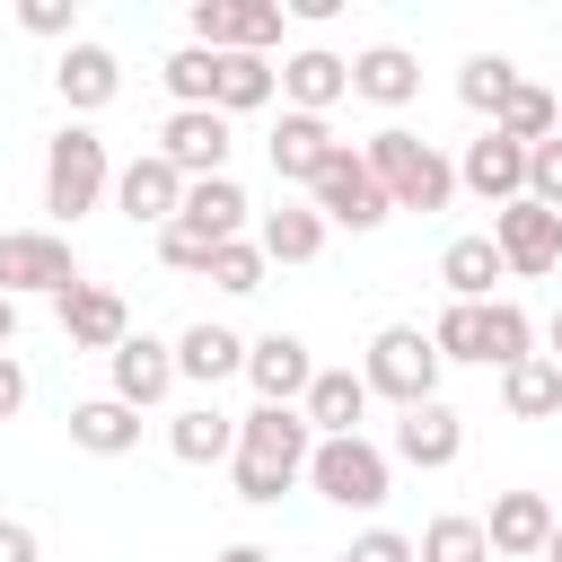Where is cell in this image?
<instances>
[{
  "mask_svg": "<svg viewBox=\"0 0 562 562\" xmlns=\"http://www.w3.org/2000/svg\"><path fill=\"white\" fill-rule=\"evenodd\" d=\"M307 448H316V430L299 422V404H255V413H237V457H228L237 501L272 509V501L307 474Z\"/></svg>",
  "mask_w": 562,
  "mask_h": 562,
  "instance_id": "obj_1",
  "label": "cell"
},
{
  "mask_svg": "<svg viewBox=\"0 0 562 562\" xmlns=\"http://www.w3.org/2000/svg\"><path fill=\"white\" fill-rule=\"evenodd\" d=\"M360 158H369V176H378L386 211H448V202H457V167H448L422 132H404V123L369 132V140H360Z\"/></svg>",
  "mask_w": 562,
  "mask_h": 562,
  "instance_id": "obj_2",
  "label": "cell"
},
{
  "mask_svg": "<svg viewBox=\"0 0 562 562\" xmlns=\"http://www.w3.org/2000/svg\"><path fill=\"white\" fill-rule=\"evenodd\" d=\"M105 193H114V158H105V140H97L88 123H61V132L44 140V211L70 228V220H88Z\"/></svg>",
  "mask_w": 562,
  "mask_h": 562,
  "instance_id": "obj_3",
  "label": "cell"
},
{
  "mask_svg": "<svg viewBox=\"0 0 562 562\" xmlns=\"http://www.w3.org/2000/svg\"><path fill=\"white\" fill-rule=\"evenodd\" d=\"M360 386H369V404L386 395L395 413L430 404V395H439V351H430V334H422V325H378L369 351H360Z\"/></svg>",
  "mask_w": 562,
  "mask_h": 562,
  "instance_id": "obj_4",
  "label": "cell"
},
{
  "mask_svg": "<svg viewBox=\"0 0 562 562\" xmlns=\"http://www.w3.org/2000/svg\"><path fill=\"white\" fill-rule=\"evenodd\" d=\"M299 483H316V501H334V509H386L395 457H386L378 439H360V430H351V439H316Z\"/></svg>",
  "mask_w": 562,
  "mask_h": 562,
  "instance_id": "obj_5",
  "label": "cell"
},
{
  "mask_svg": "<svg viewBox=\"0 0 562 562\" xmlns=\"http://www.w3.org/2000/svg\"><path fill=\"white\" fill-rule=\"evenodd\" d=\"M307 211L325 220V228H351V237H369V228H386V193H378V176H369V158L342 140L325 167H316V184H307Z\"/></svg>",
  "mask_w": 562,
  "mask_h": 562,
  "instance_id": "obj_6",
  "label": "cell"
},
{
  "mask_svg": "<svg viewBox=\"0 0 562 562\" xmlns=\"http://www.w3.org/2000/svg\"><path fill=\"white\" fill-rule=\"evenodd\" d=\"M0 290L9 299H61V290H79V246L61 237V228H0Z\"/></svg>",
  "mask_w": 562,
  "mask_h": 562,
  "instance_id": "obj_7",
  "label": "cell"
},
{
  "mask_svg": "<svg viewBox=\"0 0 562 562\" xmlns=\"http://www.w3.org/2000/svg\"><path fill=\"white\" fill-rule=\"evenodd\" d=\"M483 237L501 246V272H509V281H544V272H562V211H544V202H527V193L501 202Z\"/></svg>",
  "mask_w": 562,
  "mask_h": 562,
  "instance_id": "obj_8",
  "label": "cell"
},
{
  "mask_svg": "<svg viewBox=\"0 0 562 562\" xmlns=\"http://www.w3.org/2000/svg\"><path fill=\"white\" fill-rule=\"evenodd\" d=\"M202 53H272L281 44V0H193L184 9Z\"/></svg>",
  "mask_w": 562,
  "mask_h": 562,
  "instance_id": "obj_9",
  "label": "cell"
},
{
  "mask_svg": "<svg viewBox=\"0 0 562 562\" xmlns=\"http://www.w3.org/2000/svg\"><path fill=\"white\" fill-rule=\"evenodd\" d=\"M158 158H167L184 184L228 176V114H220V105H176V114L158 123Z\"/></svg>",
  "mask_w": 562,
  "mask_h": 562,
  "instance_id": "obj_10",
  "label": "cell"
},
{
  "mask_svg": "<svg viewBox=\"0 0 562 562\" xmlns=\"http://www.w3.org/2000/svg\"><path fill=\"white\" fill-rule=\"evenodd\" d=\"M105 395L114 404H132V413H149V404H167L176 395V342H158V334H123L114 351H105Z\"/></svg>",
  "mask_w": 562,
  "mask_h": 562,
  "instance_id": "obj_11",
  "label": "cell"
},
{
  "mask_svg": "<svg viewBox=\"0 0 562 562\" xmlns=\"http://www.w3.org/2000/svg\"><path fill=\"white\" fill-rule=\"evenodd\" d=\"M114 211H123L132 228H167V220L184 211V176H176L158 149H140V158L114 167Z\"/></svg>",
  "mask_w": 562,
  "mask_h": 562,
  "instance_id": "obj_12",
  "label": "cell"
},
{
  "mask_svg": "<svg viewBox=\"0 0 562 562\" xmlns=\"http://www.w3.org/2000/svg\"><path fill=\"white\" fill-rule=\"evenodd\" d=\"M395 465H422V474H439V465H457L465 457V413L457 404H413V413H395V448H386Z\"/></svg>",
  "mask_w": 562,
  "mask_h": 562,
  "instance_id": "obj_13",
  "label": "cell"
},
{
  "mask_svg": "<svg viewBox=\"0 0 562 562\" xmlns=\"http://www.w3.org/2000/svg\"><path fill=\"white\" fill-rule=\"evenodd\" d=\"M53 316H61V342H70V351H114V342L132 334V307H123V290H105V281L61 290Z\"/></svg>",
  "mask_w": 562,
  "mask_h": 562,
  "instance_id": "obj_14",
  "label": "cell"
},
{
  "mask_svg": "<svg viewBox=\"0 0 562 562\" xmlns=\"http://www.w3.org/2000/svg\"><path fill=\"white\" fill-rule=\"evenodd\" d=\"M544 536H553V501L544 492H492V518H483V544L492 553L544 562Z\"/></svg>",
  "mask_w": 562,
  "mask_h": 562,
  "instance_id": "obj_15",
  "label": "cell"
},
{
  "mask_svg": "<svg viewBox=\"0 0 562 562\" xmlns=\"http://www.w3.org/2000/svg\"><path fill=\"white\" fill-rule=\"evenodd\" d=\"M53 88H61V105L70 114H97V105H114V88H123V61H114V44H61V61H53Z\"/></svg>",
  "mask_w": 562,
  "mask_h": 562,
  "instance_id": "obj_16",
  "label": "cell"
},
{
  "mask_svg": "<svg viewBox=\"0 0 562 562\" xmlns=\"http://www.w3.org/2000/svg\"><path fill=\"white\" fill-rule=\"evenodd\" d=\"M342 97H351V61H342V53L307 44V53L281 61V105H290V114H334Z\"/></svg>",
  "mask_w": 562,
  "mask_h": 562,
  "instance_id": "obj_17",
  "label": "cell"
},
{
  "mask_svg": "<svg viewBox=\"0 0 562 562\" xmlns=\"http://www.w3.org/2000/svg\"><path fill=\"white\" fill-rule=\"evenodd\" d=\"M334 149H342L334 123H325V114H290V105H281V123H272V140H263V158H272L281 184H316V167H325Z\"/></svg>",
  "mask_w": 562,
  "mask_h": 562,
  "instance_id": "obj_18",
  "label": "cell"
},
{
  "mask_svg": "<svg viewBox=\"0 0 562 562\" xmlns=\"http://www.w3.org/2000/svg\"><path fill=\"white\" fill-rule=\"evenodd\" d=\"M457 184L474 193V202H518L527 193V149L518 140H501V132H483V140H465V158H457Z\"/></svg>",
  "mask_w": 562,
  "mask_h": 562,
  "instance_id": "obj_19",
  "label": "cell"
},
{
  "mask_svg": "<svg viewBox=\"0 0 562 562\" xmlns=\"http://www.w3.org/2000/svg\"><path fill=\"white\" fill-rule=\"evenodd\" d=\"M246 378H255L263 404H299L307 378H316V351H307L299 334H255V342H246Z\"/></svg>",
  "mask_w": 562,
  "mask_h": 562,
  "instance_id": "obj_20",
  "label": "cell"
},
{
  "mask_svg": "<svg viewBox=\"0 0 562 562\" xmlns=\"http://www.w3.org/2000/svg\"><path fill=\"white\" fill-rule=\"evenodd\" d=\"M246 220H255V202H246V184H237V176H202V184H184L176 228H193V237L228 246V237H246Z\"/></svg>",
  "mask_w": 562,
  "mask_h": 562,
  "instance_id": "obj_21",
  "label": "cell"
},
{
  "mask_svg": "<svg viewBox=\"0 0 562 562\" xmlns=\"http://www.w3.org/2000/svg\"><path fill=\"white\" fill-rule=\"evenodd\" d=\"M360 413H369L360 369H316V378H307V395H299V422H307L316 439H351V430H360Z\"/></svg>",
  "mask_w": 562,
  "mask_h": 562,
  "instance_id": "obj_22",
  "label": "cell"
},
{
  "mask_svg": "<svg viewBox=\"0 0 562 562\" xmlns=\"http://www.w3.org/2000/svg\"><path fill=\"white\" fill-rule=\"evenodd\" d=\"M351 97H369V105H413L422 97V61L404 53V44H369V53H351Z\"/></svg>",
  "mask_w": 562,
  "mask_h": 562,
  "instance_id": "obj_23",
  "label": "cell"
},
{
  "mask_svg": "<svg viewBox=\"0 0 562 562\" xmlns=\"http://www.w3.org/2000/svg\"><path fill=\"white\" fill-rule=\"evenodd\" d=\"M439 281H448V299L492 307V281H509V272H501V246L474 228V237H448V246H439Z\"/></svg>",
  "mask_w": 562,
  "mask_h": 562,
  "instance_id": "obj_24",
  "label": "cell"
},
{
  "mask_svg": "<svg viewBox=\"0 0 562 562\" xmlns=\"http://www.w3.org/2000/svg\"><path fill=\"white\" fill-rule=\"evenodd\" d=\"M255 246H263V263H316V255H325V220H316L307 202L255 211Z\"/></svg>",
  "mask_w": 562,
  "mask_h": 562,
  "instance_id": "obj_25",
  "label": "cell"
},
{
  "mask_svg": "<svg viewBox=\"0 0 562 562\" xmlns=\"http://www.w3.org/2000/svg\"><path fill=\"white\" fill-rule=\"evenodd\" d=\"M176 378H193V386L246 378V342H237L228 325H184V334H176Z\"/></svg>",
  "mask_w": 562,
  "mask_h": 562,
  "instance_id": "obj_26",
  "label": "cell"
},
{
  "mask_svg": "<svg viewBox=\"0 0 562 562\" xmlns=\"http://www.w3.org/2000/svg\"><path fill=\"white\" fill-rule=\"evenodd\" d=\"M70 448H88V457H132V448H140V413L114 404V395H88V404H70Z\"/></svg>",
  "mask_w": 562,
  "mask_h": 562,
  "instance_id": "obj_27",
  "label": "cell"
},
{
  "mask_svg": "<svg viewBox=\"0 0 562 562\" xmlns=\"http://www.w3.org/2000/svg\"><path fill=\"white\" fill-rule=\"evenodd\" d=\"M167 448H176L184 465H228V457H237V422H228L220 404H184V413L167 422Z\"/></svg>",
  "mask_w": 562,
  "mask_h": 562,
  "instance_id": "obj_28",
  "label": "cell"
},
{
  "mask_svg": "<svg viewBox=\"0 0 562 562\" xmlns=\"http://www.w3.org/2000/svg\"><path fill=\"white\" fill-rule=\"evenodd\" d=\"M281 97V61L272 53H220V114H255V105H272Z\"/></svg>",
  "mask_w": 562,
  "mask_h": 562,
  "instance_id": "obj_29",
  "label": "cell"
},
{
  "mask_svg": "<svg viewBox=\"0 0 562 562\" xmlns=\"http://www.w3.org/2000/svg\"><path fill=\"white\" fill-rule=\"evenodd\" d=\"M492 132L501 140H518V149H536V140H553L562 132V105H553V88H536V79H518L501 105H492Z\"/></svg>",
  "mask_w": 562,
  "mask_h": 562,
  "instance_id": "obj_30",
  "label": "cell"
},
{
  "mask_svg": "<svg viewBox=\"0 0 562 562\" xmlns=\"http://www.w3.org/2000/svg\"><path fill=\"white\" fill-rule=\"evenodd\" d=\"M501 413L509 422H553L562 413V369L536 351V360H518V369H501Z\"/></svg>",
  "mask_w": 562,
  "mask_h": 562,
  "instance_id": "obj_31",
  "label": "cell"
},
{
  "mask_svg": "<svg viewBox=\"0 0 562 562\" xmlns=\"http://www.w3.org/2000/svg\"><path fill=\"white\" fill-rule=\"evenodd\" d=\"M518 360H536V316L518 299H492L483 307V369H518Z\"/></svg>",
  "mask_w": 562,
  "mask_h": 562,
  "instance_id": "obj_32",
  "label": "cell"
},
{
  "mask_svg": "<svg viewBox=\"0 0 562 562\" xmlns=\"http://www.w3.org/2000/svg\"><path fill=\"white\" fill-rule=\"evenodd\" d=\"M413 562H492V544H483V518H465V509H439V518L413 536Z\"/></svg>",
  "mask_w": 562,
  "mask_h": 562,
  "instance_id": "obj_33",
  "label": "cell"
},
{
  "mask_svg": "<svg viewBox=\"0 0 562 562\" xmlns=\"http://www.w3.org/2000/svg\"><path fill=\"white\" fill-rule=\"evenodd\" d=\"M158 79H167V97H176V105H211V97H220V53L176 44V53L158 61Z\"/></svg>",
  "mask_w": 562,
  "mask_h": 562,
  "instance_id": "obj_34",
  "label": "cell"
},
{
  "mask_svg": "<svg viewBox=\"0 0 562 562\" xmlns=\"http://www.w3.org/2000/svg\"><path fill=\"white\" fill-rule=\"evenodd\" d=\"M422 334H430V351H439V369H448V360H474V369H483V307H465V299H448V307H439V316H430Z\"/></svg>",
  "mask_w": 562,
  "mask_h": 562,
  "instance_id": "obj_35",
  "label": "cell"
},
{
  "mask_svg": "<svg viewBox=\"0 0 562 562\" xmlns=\"http://www.w3.org/2000/svg\"><path fill=\"white\" fill-rule=\"evenodd\" d=\"M509 88H518V61H509V53H465V70H457V97H465L474 114H492Z\"/></svg>",
  "mask_w": 562,
  "mask_h": 562,
  "instance_id": "obj_36",
  "label": "cell"
},
{
  "mask_svg": "<svg viewBox=\"0 0 562 562\" xmlns=\"http://www.w3.org/2000/svg\"><path fill=\"white\" fill-rule=\"evenodd\" d=\"M263 272H272V263H263V246H255V237H228V246H211V272H202V281H220L228 299H255V290H263Z\"/></svg>",
  "mask_w": 562,
  "mask_h": 562,
  "instance_id": "obj_37",
  "label": "cell"
},
{
  "mask_svg": "<svg viewBox=\"0 0 562 562\" xmlns=\"http://www.w3.org/2000/svg\"><path fill=\"white\" fill-rule=\"evenodd\" d=\"M18 26L44 44H79V0H18Z\"/></svg>",
  "mask_w": 562,
  "mask_h": 562,
  "instance_id": "obj_38",
  "label": "cell"
},
{
  "mask_svg": "<svg viewBox=\"0 0 562 562\" xmlns=\"http://www.w3.org/2000/svg\"><path fill=\"white\" fill-rule=\"evenodd\" d=\"M527 202H544V211H562V132L527 149Z\"/></svg>",
  "mask_w": 562,
  "mask_h": 562,
  "instance_id": "obj_39",
  "label": "cell"
},
{
  "mask_svg": "<svg viewBox=\"0 0 562 562\" xmlns=\"http://www.w3.org/2000/svg\"><path fill=\"white\" fill-rule=\"evenodd\" d=\"M334 562H413V536H404V527H360Z\"/></svg>",
  "mask_w": 562,
  "mask_h": 562,
  "instance_id": "obj_40",
  "label": "cell"
},
{
  "mask_svg": "<svg viewBox=\"0 0 562 562\" xmlns=\"http://www.w3.org/2000/svg\"><path fill=\"white\" fill-rule=\"evenodd\" d=\"M158 255H167V272H211V237H193V228H158Z\"/></svg>",
  "mask_w": 562,
  "mask_h": 562,
  "instance_id": "obj_41",
  "label": "cell"
},
{
  "mask_svg": "<svg viewBox=\"0 0 562 562\" xmlns=\"http://www.w3.org/2000/svg\"><path fill=\"white\" fill-rule=\"evenodd\" d=\"M18 413H26V360L0 351V422H18Z\"/></svg>",
  "mask_w": 562,
  "mask_h": 562,
  "instance_id": "obj_42",
  "label": "cell"
},
{
  "mask_svg": "<svg viewBox=\"0 0 562 562\" xmlns=\"http://www.w3.org/2000/svg\"><path fill=\"white\" fill-rule=\"evenodd\" d=\"M0 562H44V544H35L26 518H0Z\"/></svg>",
  "mask_w": 562,
  "mask_h": 562,
  "instance_id": "obj_43",
  "label": "cell"
},
{
  "mask_svg": "<svg viewBox=\"0 0 562 562\" xmlns=\"http://www.w3.org/2000/svg\"><path fill=\"white\" fill-rule=\"evenodd\" d=\"M211 562H272V553H263V544H220Z\"/></svg>",
  "mask_w": 562,
  "mask_h": 562,
  "instance_id": "obj_44",
  "label": "cell"
},
{
  "mask_svg": "<svg viewBox=\"0 0 562 562\" xmlns=\"http://www.w3.org/2000/svg\"><path fill=\"white\" fill-rule=\"evenodd\" d=\"M9 342H18V299L0 290V351H9Z\"/></svg>",
  "mask_w": 562,
  "mask_h": 562,
  "instance_id": "obj_45",
  "label": "cell"
},
{
  "mask_svg": "<svg viewBox=\"0 0 562 562\" xmlns=\"http://www.w3.org/2000/svg\"><path fill=\"white\" fill-rule=\"evenodd\" d=\"M544 360L562 369V307H553V325H544Z\"/></svg>",
  "mask_w": 562,
  "mask_h": 562,
  "instance_id": "obj_46",
  "label": "cell"
},
{
  "mask_svg": "<svg viewBox=\"0 0 562 562\" xmlns=\"http://www.w3.org/2000/svg\"><path fill=\"white\" fill-rule=\"evenodd\" d=\"M544 562H562V518H553V536H544Z\"/></svg>",
  "mask_w": 562,
  "mask_h": 562,
  "instance_id": "obj_47",
  "label": "cell"
}]
</instances>
